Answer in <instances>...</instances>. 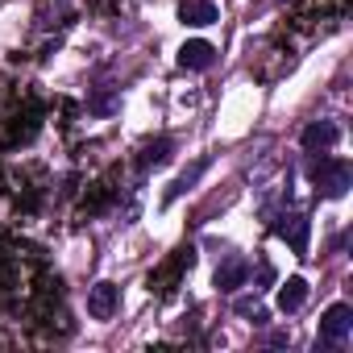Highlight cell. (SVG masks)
<instances>
[{
  "instance_id": "obj_7",
  "label": "cell",
  "mask_w": 353,
  "mask_h": 353,
  "mask_svg": "<svg viewBox=\"0 0 353 353\" xmlns=\"http://www.w3.org/2000/svg\"><path fill=\"white\" fill-rule=\"evenodd\" d=\"M336 137H341V133H336V125H332V121H312V125L303 129V137H299V141H303V150H307V154H316V150L324 154V150H332V145H336Z\"/></svg>"
},
{
  "instance_id": "obj_1",
  "label": "cell",
  "mask_w": 353,
  "mask_h": 353,
  "mask_svg": "<svg viewBox=\"0 0 353 353\" xmlns=\"http://www.w3.org/2000/svg\"><path fill=\"white\" fill-rule=\"evenodd\" d=\"M192 266H196V250H192V245H179V250H174V254L150 274V291H158V295H174L179 279H183Z\"/></svg>"
},
{
  "instance_id": "obj_5",
  "label": "cell",
  "mask_w": 353,
  "mask_h": 353,
  "mask_svg": "<svg viewBox=\"0 0 353 353\" xmlns=\"http://www.w3.org/2000/svg\"><path fill=\"white\" fill-rule=\"evenodd\" d=\"M307 229H312V221L307 216H283L279 225H274V233L283 237V241H291V250L299 254V258H307Z\"/></svg>"
},
{
  "instance_id": "obj_13",
  "label": "cell",
  "mask_w": 353,
  "mask_h": 353,
  "mask_svg": "<svg viewBox=\"0 0 353 353\" xmlns=\"http://www.w3.org/2000/svg\"><path fill=\"white\" fill-rule=\"evenodd\" d=\"M237 312H241V316H250L254 324H266V307H262L258 299H237Z\"/></svg>"
},
{
  "instance_id": "obj_2",
  "label": "cell",
  "mask_w": 353,
  "mask_h": 353,
  "mask_svg": "<svg viewBox=\"0 0 353 353\" xmlns=\"http://www.w3.org/2000/svg\"><path fill=\"white\" fill-rule=\"evenodd\" d=\"M349 162L345 158H320L316 166H312V183H316V192L320 196H328V200H341L345 192H349Z\"/></svg>"
},
{
  "instance_id": "obj_14",
  "label": "cell",
  "mask_w": 353,
  "mask_h": 353,
  "mask_svg": "<svg viewBox=\"0 0 353 353\" xmlns=\"http://www.w3.org/2000/svg\"><path fill=\"white\" fill-rule=\"evenodd\" d=\"M0 192H5V170H0Z\"/></svg>"
},
{
  "instance_id": "obj_3",
  "label": "cell",
  "mask_w": 353,
  "mask_h": 353,
  "mask_svg": "<svg viewBox=\"0 0 353 353\" xmlns=\"http://www.w3.org/2000/svg\"><path fill=\"white\" fill-rule=\"evenodd\" d=\"M353 332V307L349 303H332L320 320V345H341Z\"/></svg>"
},
{
  "instance_id": "obj_4",
  "label": "cell",
  "mask_w": 353,
  "mask_h": 353,
  "mask_svg": "<svg viewBox=\"0 0 353 353\" xmlns=\"http://www.w3.org/2000/svg\"><path fill=\"white\" fill-rule=\"evenodd\" d=\"M117 307H121V287H117V283H96V287L88 291V312H92V320H112Z\"/></svg>"
},
{
  "instance_id": "obj_9",
  "label": "cell",
  "mask_w": 353,
  "mask_h": 353,
  "mask_svg": "<svg viewBox=\"0 0 353 353\" xmlns=\"http://www.w3.org/2000/svg\"><path fill=\"white\" fill-rule=\"evenodd\" d=\"M204 170H208V158H196V162H192V166L179 174V179H174V183L166 188V204H174V200H179L183 192H192V188L200 183V174H204Z\"/></svg>"
},
{
  "instance_id": "obj_11",
  "label": "cell",
  "mask_w": 353,
  "mask_h": 353,
  "mask_svg": "<svg viewBox=\"0 0 353 353\" xmlns=\"http://www.w3.org/2000/svg\"><path fill=\"white\" fill-rule=\"evenodd\" d=\"M245 274H250V270H245V262H241V258H229V262H225V266L216 270V287L233 295V291H237V287L245 283Z\"/></svg>"
},
{
  "instance_id": "obj_12",
  "label": "cell",
  "mask_w": 353,
  "mask_h": 353,
  "mask_svg": "<svg viewBox=\"0 0 353 353\" xmlns=\"http://www.w3.org/2000/svg\"><path fill=\"white\" fill-rule=\"evenodd\" d=\"M303 299H307V283L295 274V279H287L283 283V291H279V307L283 312H299L303 307Z\"/></svg>"
},
{
  "instance_id": "obj_8",
  "label": "cell",
  "mask_w": 353,
  "mask_h": 353,
  "mask_svg": "<svg viewBox=\"0 0 353 353\" xmlns=\"http://www.w3.org/2000/svg\"><path fill=\"white\" fill-rule=\"evenodd\" d=\"M170 150H174V141H170V137H154V141H145V145L137 150V170L166 166V162H170Z\"/></svg>"
},
{
  "instance_id": "obj_10",
  "label": "cell",
  "mask_w": 353,
  "mask_h": 353,
  "mask_svg": "<svg viewBox=\"0 0 353 353\" xmlns=\"http://www.w3.org/2000/svg\"><path fill=\"white\" fill-rule=\"evenodd\" d=\"M179 17H183V26H212L216 21V5L212 0H183Z\"/></svg>"
},
{
  "instance_id": "obj_6",
  "label": "cell",
  "mask_w": 353,
  "mask_h": 353,
  "mask_svg": "<svg viewBox=\"0 0 353 353\" xmlns=\"http://www.w3.org/2000/svg\"><path fill=\"white\" fill-rule=\"evenodd\" d=\"M216 63V46L212 42H183V50H179V67L183 71H208Z\"/></svg>"
}]
</instances>
